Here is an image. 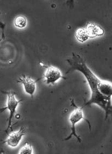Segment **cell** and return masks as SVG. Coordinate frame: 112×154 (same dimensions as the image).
<instances>
[{
	"instance_id": "8992f818",
	"label": "cell",
	"mask_w": 112,
	"mask_h": 154,
	"mask_svg": "<svg viewBox=\"0 0 112 154\" xmlns=\"http://www.w3.org/2000/svg\"><path fill=\"white\" fill-rule=\"evenodd\" d=\"M41 79L40 78L37 80H34L30 77H27L26 75H23L17 79V82L23 85L25 92L30 96L33 97L36 91V83Z\"/></svg>"
},
{
	"instance_id": "5b68a950",
	"label": "cell",
	"mask_w": 112,
	"mask_h": 154,
	"mask_svg": "<svg viewBox=\"0 0 112 154\" xmlns=\"http://www.w3.org/2000/svg\"><path fill=\"white\" fill-rule=\"evenodd\" d=\"M26 130L25 128L21 127L18 131H14L11 133L8 136L5 143L7 144V146L11 148H15L19 146L23 137L26 135Z\"/></svg>"
},
{
	"instance_id": "3957f363",
	"label": "cell",
	"mask_w": 112,
	"mask_h": 154,
	"mask_svg": "<svg viewBox=\"0 0 112 154\" xmlns=\"http://www.w3.org/2000/svg\"><path fill=\"white\" fill-rule=\"evenodd\" d=\"M7 96V106L0 109V112H2L6 110H8L9 112V116L8 119V125L7 127L6 131H8L9 129L11 128L12 125V119L14 117L16 110L18 105L22 102V100H17L15 98V93L14 92H5Z\"/></svg>"
},
{
	"instance_id": "7a4b0ae2",
	"label": "cell",
	"mask_w": 112,
	"mask_h": 154,
	"mask_svg": "<svg viewBox=\"0 0 112 154\" xmlns=\"http://www.w3.org/2000/svg\"><path fill=\"white\" fill-rule=\"evenodd\" d=\"M71 104L72 105L75 107V109L72 111L69 117V121L71 123V133L68 136H67L64 139V140H69L72 137H74L76 138L77 140L79 143H81L82 142V139L79 135L77 134L76 129V124L78 123H79L81 121L85 120V121L87 122L90 129H91V125H90V122L84 117L83 113V107L77 106L74 102V99H72L71 100Z\"/></svg>"
},
{
	"instance_id": "6da1fadb",
	"label": "cell",
	"mask_w": 112,
	"mask_h": 154,
	"mask_svg": "<svg viewBox=\"0 0 112 154\" xmlns=\"http://www.w3.org/2000/svg\"><path fill=\"white\" fill-rule=\"evenodd\" d=\"M66 61L71 67L70 71L74 70L81 72L87 80L91 93L90 99L85 103V106L97 105L104 111L105 120H107L109 116L112 119V99L107 98L103 96L99 93L98 90V86L101 79L88 67L83 58L79 54L72 53V55L67 59Z\"/></svg>"
},
{
	"instance_id": "52a82bcc",
	"label": "cell",
	"mask_w": 112,
	"mask_h": 154,
	"mask_svg": "<svg viewBox=\"0 0 112 154\" xmlns=\"http://www.w3.org/2000/svg\"><path fill=\"white\" fill-rule=\"evenodd\" d=\"M85 29L89 38H95L103 35L104 33V29L100 26L94 23H88Z\"/></svg>"
},
{
	"instance_id": "30bf717a",
	"label": "cell",
	"mask_w": 112,
	"mask_h": 154,
	"mask_svg": "<svg viewBox=\"0 0 112 154\" xmlns=\"http://www.w3.org/2000/svg\"><path fill=\"white\" fill-rule=\"evenodd\" d=\"M33 150L32 145L29 143H26L20 149L18 154H33Z\"/></svg>"
},
{
	"instance_id": "ba28073f",
	"label": "cell",
	"mask_w": 112,
	"mask_h": 154,
	"mask_svg": "<svg viewBox=\"0 0 112 154\" xmlns=\"http://www.w3.org/2000/svg\"><path fill=\"white\" fill-rule=\"evenodd\" d=\"M75 37L78 42L83 43L88 40L89 37L85 28H79L75 32Z\"/></svg>"
},
{
	"instance_id": "8fae6325",
	"label": "cell",
	"mask_w": 112,
	"mask_h": 154,
	"mask_svg": "<svg viewBox=\"0 0 112 154\" xmlns=\"http://www.w3.org/2000/svg\"></svg>"
},
{
	"instance_id": "9c48e42d",
	"label": "cell",
	"mask_w": 112,
	"mask_h": 154,
	"mask_svg": "<svg viewBox=\"0 0 112 154\" xmlns=\"http://www.w3.org/2000/svg\"><path fill=\"white\" fill-rule=\"evenodd\" d=\"M14 25L16 27L24 28L27 25V20L22 15L18 16L14 20Z\"/></svg>"
},
{
	"instance_id": "277c9868",
	"label": "cell",
	"mask_w": 112,
	"mask_h": 154,
	"mask_svg": "<svg viewBox=\"0 0 112 154\" xmlns=\"http://www.w3.org/2000/svg\"><path fill=\"white\" fill-rule=\"evenodd\" d=\"M44 78L47 85H53L61 78L64 79V77L62 75L59 69L55 66H50L47 67L46 71L44 74Z\"/></svg>"
}]
</instances>
